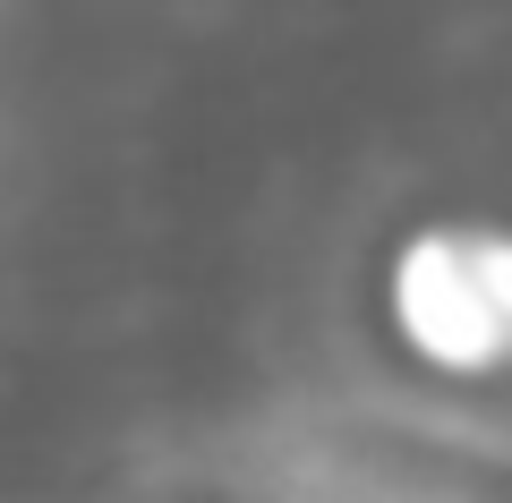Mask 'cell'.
I'll use <instances>...</instances> for the list:
<instances>
[{
  "label": "cell",
  "mask_w": 512,
  "mask_h": 503,
  "mask_svg": "<svg viewBox=\"0 0 512 503\" xmlns=\"http://www.w3.org/2000/svg\"><path fill=\"white\" fill-rule=\"evenodd\" d=\"M402 333L453 367L512 359V248L478 231H444L436 256L402 265Z\"/></svg>",
  "instance_id": "cell-1"
}]
</instances>
